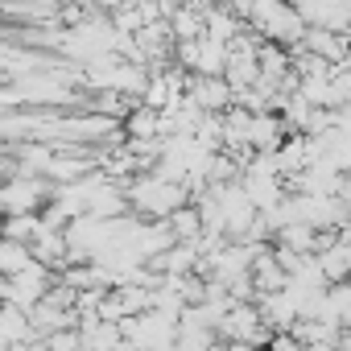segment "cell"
<instances>
[{
    "instance_id": "obj_1",
    "label": "cell",
    "mask_w": 351,
    "mask_h": 351,
    "mask_svg": "<svg viewBox=\"0 0 351 351\" xmlns=\"http://www.w3.org/2000/svg\"><path fill=\"white\" fill-rule=\"evenodd\" d=\"M38 195H42V186H38V182H13V186L0 191V199H5V207H9V211H25V215L38 207Z\"/></svg>"
}]
</instances>
